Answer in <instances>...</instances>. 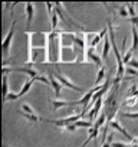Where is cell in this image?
I'll return each instance as SVG.
<instances>
[{
  "instance_id": "24",
  "label": "cell",
  "mask_w": 138,
  "mask_h": 147,
  "mask_svg": "<svg viewBox=\"0 0 138 147\" xmlns=\"http://www.w3.org/2000/svg\"><path fill=\"white\" fill-rule=\"evenodd\" d=\"M75 125L76 127H88V128H91V125H92V121H89V120H79V121H76L75 123Z\"/></svg>"
},
{
  "instance_id": "27",
  "label": "cell",
  "mask_w": 138,
  "mask_h": 147,
  "mask_svg": "<svg viewBox=\"0 0 138 147\" xmlns=\"http://www.w3.org/2000/svg\"><path fill=\"white\" fill-rule=\"evenodd\" d=\"M19 114H22L25 118H27V120H30V121H39V120H42V118H35V117H32V115H29V114H25L22 110H19Z\"/></svg>"
},
{
  "instance_id": "29",
  "label": "cell",
  "mask_w": 138,
  "mask_h": 147,
  "mask_svg": "<svg viewBox=\"0 0 138 147\" xmlns=\"http://www.w3.org/2000/svg\"><path fill=\"white\" fill-rule=\"evenodd\" d=\"M112 147H132V144H127V143H118V141H114V143H112Z\"/></svg>"
},
{
  "instance_id": "2",
  "label": "cell",
  "mask_w": 138,
  "mask_h": 147,
  "mask_svg": "<svg viewBox=\"0 0 138 147\" xmlns=\"http://www.w3.org/2000/svg\"><path fill=\"white\" fill-rule=\"evenodd\" d=\"M16 23H17V22H13V23H12V28H10V30H9L7 36L3 39L2 49H3V53H5V56H7V53H9V48H10L12 39H13V36H15V28H16Z\"/></svg>"
},
{
  "instance_id": "20",
  "label": "cell",
  "mask_w": 138,
  "mask_h": 147,
  "mask_svg": "<svg viewBox=\"0 0 138 147\" xmlns=\"http://www.w3.org/2000/svg\"><path fill=\"white\" fill-rule=\"evenodd\" d=\"M137 102H138V97H129V98L124 100V105H127V107H134Z\"/></svg>"
},
{
  "instance_id": "34",
  "label": "cell",
  "mask_w": 138,
  "mask_h": 147,
  "mask_svg": "<svg viewBox=\"0 0 138 147\" xmlns=\"http://www.w3.org/2000/svg\"><path fill=\"white\" fill-rule=\"evenodd\" d=\"M107 141L112 144V143H114V134H108V137H107Z\"/></svg>"
},
{
  "instance_id": "25",
  "label": "cell",
  "mask_w": 138,
  "mask_h": 147,
  "mask_svg": "<svg viewBox=\"0 0 138 147\" xmlns=\"http://www.w3.org/2000/svg\"><path fill=\"white\" fill-rule=\"evenodd\" d=\"M33 81H39V82H42V84H46V85H50V81H49V78H46V77H43V75H39L36 80H33Z\"/></svg>"
},
{
  "instance_id": "15",
  "label": "cell",
  "mask_w": 138,
  "mask_h": 147,
  "mask_svg": "<svg viewBox=\"0 0 138 147\" xmlns=\"http://www.w3.org/2000/svg\"><path fill=\"white\" fill-rule=\"evenodd\" d=\"M7 74H3V101L7 98V95L10 94L9 92V82H7Z\"/></svg>"
},
{
  "instance_id": "11",
  "label": "cell",
  "mask_w": 138,
  "mask_h": 147,
  "mask_svg": "<svg viewBox=\"0 0 138 147\" xmlns=\"http://www.w3.org/2000/svg\"><path fill=\"white\" fill-rule=\"evenodd\" d=\"M132 48H131V51L132 52H137L138 51V30H137V28L135 26H132Z\"/></svg>"
},
{
  "instance_id": "10",
  "label": "cell",
  "mask_w": 138,
  "mask_h": 147,
  "mask_svg": "<svg viewBox=\"0 0 138 147\" xmlns=\"http://www.w3.org/2000/svg\"><path fill=\"white\" fill-rule=\"evenodd\" d=\"M22 111L25 113V114H29V115H32V117H35V118H40L38 114H36V111L27 104V102H23L22 104Z\"/></svg>"
},
{
  "instance_id": "19",
  "label": "cell",
  "mask_w": 138,
  "mask_h": 147,
  "mask_svg": "<svg viewBox=\"0 0 138 147\" xmlns=\"http://www.w3.org/2000/svg\"><path fill=\"white\" fill-rule=\"evenodd\" d=\"M58 18H59V15H58V12L55 10V12L52 13V18H50V19H52V32H56V28H58V20H59Z\"/></svg>"
},
{
  "instance_id": "16",
  "label": "cell",
  "mask_w": 138,
  "mask_h": 147,
  "mask_svg": "<svg viewBox=\"0 0 138 147\" xmlns=\"http://www.w3.org/2000/svg\"><path fill=\"white\" fill-rule=\"evenodd\" d=\"M32 84H33V80H29V81H26V82H25V85L22 87V90H20V92H17V95H19V98H20L22 95H25V94H27V92H29V90L32 88Z\"/></svg>"
},
{
  "instance_id": "31",
  "label": "cell",
  "mask_w": 138,
  "mask_h": 147,
  "mask_svg": "<svg viewBox=\"0 0 138 147\" xmlns=\"http://www.w3.org/2000/svg\"><path fill=\"white\" fill-rule=\"evenodd\" d=\"M128 66H129V68H134V69H138V61L132 59V61L128 63Z\"/></svg>"
},
{
  "instance_id": "26",
  "label": "cell",
  "mask_w": 138,
  "mask_h": 147,
  "mask_svg": "<svg viewBox=\"0 0 138 147\" xmlns=\"http://www.w3.org/2000/svg\"><path fill=\"white\" fill-rule=\"evenodd\" d=\"M125 74H128V75H131V77H138V71L134 69V68H129V66L125 69Z\"/></svg>"
},
{
  "instance_id": "36",
  "label": "cell",
  "mask_w": 138,
  "mask_h": 147,
  "mask_svg": "<svg viewBox=\"0 0 138 147\" xmlns=\"http://www.w3.org/2000/svg\"><path fill=\"white\" fill-rule=\"evenodd\" d=\"M5 147H9V146H6V144H5Z\"/></svg>"
},
{
  "instance_id": "17",
  "label": "cell",
  "mask_w": 138,
  "mask_h": 147,
  "mask_svg": "<svg viewBox=\"0 0 138 147\" xmlns=\"http://www.w3.org/2000/svg\"><path fill=\"white\" fill-rule=\"evenodd\" d=\"M104 78H105V66L99 68V71H98V75H96V81H95V84H96V85H101Z\"/></svg>"
},
{
  "instance_id": "12",
  "label": "cell",
  "mask_w": 138,
  "mask_h": 147,
  "mask_svg": "<svg viewBox=\"0 0 138 147\" xmlns=\"http://www.w3.org/2000/svg\"><path fill=\"white\" fill-rule=\"evenodd\" d=\"M50 104L53 105L55 110L62 108V107H69V105H71V102H69V101H63V100H50Z\"/></svg>"
},
{
  "instance_id": "3",
  "label": "cell",
  "mask_w": 138,
  "mask_h": 147,
  "mask_svg": "<svg viewBox=\"0 0 138 147\" xmlns=\"http://www.w3.org/2000/svg\"><path fill=\"white\" fill-rule=\"evenodd\" d=\"M55 78L58 80V81H60V84L62 85H65V87H68L69 90H74V91H82V88L81 87H78V85H75L71 80H69L68 77H65L63 75V74H56V75H55Z\"/></svg>"
},
{
  "instance_id": "4",
  "label": "cell",
  "mask_w": 138,
  "mask_h": 147,
  "mask_svg": "<svg viewBox=\"0 0 138 147\" xmlns=\"http://www.w3.org/2000/svg\"><path fill=\"white\" fill-rule=\"evenodd\" d=\"M108 124H109V127H112L114 130H118L121 134H124L129 143H132V141L135 140V138H134V137H132V136H131V134H129V133H128V131H127V130H125L121 124H119V121H118V120H115V118H114V120H112V121H109Z\"/></svg>"
},
{
  "instance_id": "6",
  "label": "cell",
  "mask_w": 138,
  "mask_h": 147,
  "mask_svg": "<svg viewBox=\"0 0 138 147\" xmlns=\"http://www.w3.org/2000/svg\"><path fill=\"white\" fill-rule=\"evenodd\" d=\"M92 95H94V91L92 90H88L86 92H85V95L81 98V100H78V101H74V102H71V105H76V104H82L84 105V108L85 107H88L89 104H91V100H92Z\"/></svg>"
},
{
  "instance_id": "28",
  "label": "cell",
  "mask_w": 138,
  "mask_h": 147,
  "mask_svg": "<svg viewBox=\"0 0 138 147\" xmlns=\"http://www.w3.org/2000/svg\"><path fill=\"white\" fill-rule=\"evenodd\" d=\"M125 118H129V120H134V118H138V113H124L122 114Z\"/></svg>"
},
{
  "instance_id": "32",
  "label": "cell",
  "mask_w": 138,
  "mask_h": 147,
  "mask_svg": "<svg viewBox=\"0 0 138 147\" xmlns=\"http://www.w3.org/2000/svg\"><path fill=\"white\" fill-rule=\"evenodd\" d=\"M62 130H66V131H75V130H76V125H75V124H71V125H68V127H65V128H62Z\"/></svg>"
},
{
  "instance_id": "7",
  "label": "cell",
  "mask_w": 138,
  "mask_h": 147,
  "mask_svg": "<svg viewBox=\"0 0 138 147\" xmlns=\"http://www.w3.org/2000/svg\"><path fill=\"white\" fill-rule=\"evenodd\" d=\"M102 98L101 100H98L96 102H95V105L92 107V110L88 113V117H89V121H96L95 118H96V115H98V113L101 111V108H102Z\"/></svg>"
},
{
  "instance_id": "14",
  "label": "cell",
  "mask_w": 138,
  "mask_h": 147,
  "mask_svg": "<svg viewBox=\"0 0 138 147\" xmlns=\"http://www.w3.org/2000/svg\"><path fill=\"white\" fill-rule=\"evenodd\" d=\"M111 48H112V46H111V40H109V36H108V38H105V42H104V51H102V58H104V59L108 58Z\"/></svg>"
},
{
  "instance_id": "23",
  "label": "cell",
  "mask_w": 138,
  "mask_h": 147,
  "mask_svg": "<svg viewBox=\"0 0 138 147\" xmlns=\"http://www.w3.org/2000/svg\"><path fill=\"white\" fill-rule=\"evenodd\" d=\"M127 9H128L129 18H135L137 16V13H135V3H127Z\"/></svg>"
},
{
  "instance_id": "35",
  "label": "cell",
  "mask_w": 138,
  "mask_h": 147,
  "mask_svg": "<svg viewBox=\"0 0 138 147\" xmlns=\"http://www.w3.org/2000/svg\"><path fill=\"white\" fill-rule=\"evenodd\" d=\"M101 147H112V144H111V143H108V141H105V143H102V144H101Z\"/></svg>"
},
{
  "instance_id": "33",
  "label": "cell",
  "mask_w": 138,
  "mask_h": 147,
  "mask_svg": "<svg viewBox=\"0 0 138 147\" xmlns=\"http://www.w3.org/2000/svg\"><path fill=\"white\" fill-rule=\"evenodd\" d=\"M129 23H132L134 26L138 25V16H135V18H129Z\"/></svg>"
},
{
  "instance_id": "1",
  "label": "cell",
  "mask_w": 138,
  "mask_h": 147,
  "mask_svg": "<svg viewBox=\"0 0 138 147\" xmlns=\"http://www.w3.org/2000/svg\"><path fill=\"white\" fill-rule=\"evenodd\" d=\"M84 115L82 114H74V115H69L68 118H62V120H48V118H43L45 123H50V124H55L60 128H65L68 125H71V124H75L76 121H79Z\"/></svg>"
},
{
  "instance_id": "13",
  "label": "cell",
  "mask_w": 138,
  "mask_h": 147,
  "mask_svg": "<svg viewBox=\"0 0 138 147\" xmlns=\"http://www.w3.org/2000/svg\"><path fill=\"white\" fill-rule=\"evenodd\" d=\"M26 12H27V26H30L32 19H33V13H35L33 3H26Z\"/></svg>"
},
{
  "instance_id": "9",
  "label": "cell",
  "mask_w": 138,
  "mask_h": 147,
  "mask_svg": "<svg viewBox=\"0 0 138 147\" xmlns=\"http://www.w3.org/2000/svg\"><path fill=\"white\" fill-rule=\"evenodd\" d=\"M13 71H19V72H23V74H27V75L30 77V80H36L39 75L36 69H30V68H13Z\"/></svg>"
},
{
  "instance_id": "21",
  "label": "cell",
  "mask_w": 138,
  "mask_h": 147,
  "mask_svg": "<svg viewBox=\"0 0 138 147\" xmlns=\"http://www.w3.org/2000/svg\"><path fill=\"white\" fill-rule=\"evenodd\" d=\"M132 53H134V52H132L131 49H129L128 52L124 53V56H122V62H124V65H128V63L132 61Z\"/></svg>"
},
{
  "instance_id": "5",
  "label": "cell",
  "mask_w": 138,
  "mask_h": 147,
  "mask_svg": "<svg viewBox=\"0 0 138 147\" xmlns=\"http://www.w3.org/2000/svg\"><path fill=\"white\" fill-rule=\"evenodd\" d=\"M85 58H88V62H94L96 66H101L102 68V59L95 53V48H88L86 49V53H85Z\"/></svg>"
},
{
  "instance_id": "8",
  "label": "cell",
  "mask_w": 138,
  "mask_h": 147,
  "mask_svg": "<svg viewBox=\"0 0 138 147\" xmlns=\"http://www.w3.org/2000/svg\"><path fill=\"white\" fill-rule=\"evenodd\" d=\"M49 81H50V87L55 90V94L59 97V95H60V91H62V87H60L59 81L55 78V75H53V74H49Z\"/></svg>"
},
{
  "instance_id": "22",
  "label": "cell",
  "mask_w": 138,
  "mask_h": 147,
  "mask_svg": "<svg viewBox=\"0 0 138 147\" xmlns=\"http://www.w3.org/2000/svg\"><path fill=\"white\" fill-rule=\"evenodd\" d=\"M137 94H138V88H137L135 84H132V85L129 87V90L127 91V98H129V97H137Z\"/></svg>"
},
{
  "instance_id": "30",
  "label": "cell",
  "mask_w": 138,
  "mask_h": 147,
  "mask_svg": "<svg viewBox=\"0 0 138 147\" xmlns=\"http://www.w3.org/2000/svg\"><path fill=\"white\" fill-rule=\"evenodd\" d=\"M119 15H121L122 18H127V16L129 15V13L127 12V6H121V7H119Z\"/></svg>"
},
{
  "instance_id": "18",
  "label": "cell",
  "mask_w": 138,
  "mask_h": 147,
  "mask_svg": "<svg viewBox=\"0 0 138 147\" xmlns=\"http://www.w3.org/2000/svg\"><path fill=\"white\" fill-rule=\"evenodd\" d=\"M107 120H108L107 114H105V113H104V114H101V115H99V118L94 123V127H95V128H99L102 124H105V123H107Z\"/></svg>"
}]
</instances>
